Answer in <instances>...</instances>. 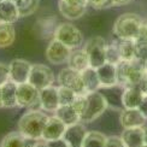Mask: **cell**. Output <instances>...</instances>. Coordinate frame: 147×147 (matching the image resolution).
Masks as SVG:
<instances>
[{"label":"cell","instance_id":"cell-1","mask_svg":"<svg viewBox=\"0 0 147 147\" xmlns=\"http://www.w3.org/2000/svg\"><path fill=\"white\" fill-rule=\"evenodd\" d=\"M146 74L144 62L139 59L133 60H121L116 65V75H117V83L121 87H131L139 86Z\"/></svg>","mask_w":147,"mask_h":147},{"label":"cell","instance_id":"cell-2","mask_svg":"<svg viewBox=\"0 0 147 147\" xmlns=\"http://www.w3.org/2000/svg\"><path fill=\"white\" fill-rule=\"evenodd\" d=\"M48 117L50 116L39 110L28 111L18 121V131H21L24 136L38 141L42 139V131Z\"/></svg>","mask_w":147,"mask_h":147},{"label":"cell","instance_id":"cell-3","mask_svg":"<svg viewBox=\"0 0 147 147\" xmlns=\"http://www.w3.org/2000/svg\"><path fill=\"white\" fill-rule=\"evenodd\" d=\"M144 18L134 12H127L117 17L113 24V34L117 40H135Z\"/></svg>","mask_w":147,"mask_h":147},{"label":"cell","instance_id":"cell-4","mask_svg":"<svg viewBox=\"0 0 147 147\" xmlns=\"http://www.w3.org/2000/svg\"><path fill=\"white\" fill-rule=\"evenodd\" d=\"M107 107L109 102L102 93H100L99 90L89 92L86 94V107L81 115V122L88 123V122L95 121L106 111Z\"/></svg>","mask_w":147,"mask_h":147},{"label":"cell","instance_id":"cell-5","mask_svg":"<svg viewBox=\"0 0 147 147\" xmlns=\"http://www.w3.org/2000/svg\"><path fill=\"white\" fill-rule=\"evenodd\" d=\"M53 38L63 42L64 45L70 47L71 50L78 48L83 42V35L76 26H74L72 23L64 22L57 26L56 30H54Z\"/></svg>","mask_w":147,"mask_h":147},{"label":"cell","instance_id":"cell-6","mask_svg":"<svg viewBox=\"0 0 147 147\" xmlns=\"http://www.w3.org/2000/svg\"><path fill=\"white\" fill-rule=\"evenodd\" d=\"M105 47H106V41L101 36H93V38H90L86 42L83 50L88 54L90 68L98 69L99 66L106 63Z\"/></svg>","mask_w":147,"mask_h":147},{"label":"cell","instance_id":"cell-7","mask_svg":"<svg viewBox=\"0 0 147 147\" xmlns=\"http://www.w3.org/2000/svg\"><path fill=\"white\" fill-rule=\"evenodd\" d=\"M58 83L59 86H64V87L72 89L76 94H80V95L87 94V90L84 88V84L81 77V72L71 69L70 66L64 68L59 71Z\"/></svg>","mask_w":147,"mask_h":147},{"label":"cell","instance_id":"cell-8","mask_svg":"<svg viewBox=\"0 0 147 147\" xmlns=\"http://www.w3.org/2000/svg\"><path fill=\"white\" fill-rule=\"evenodd\" d=\"M28 82L40 90L47 86L53 84L54 74L51 68H48L45 64H33L32 69H30Z\"/></svg>","mask_w":147,"mask_h":147},{"label":"cell","instance_id":"cell-9","mask_svg":"<svg viewBox=\"0 0 147 147\" xmlns=\"http://www.w3.org/2000/svg\"><path fill=\"white\" fill-rule=\"evenodd\" d=\"M17 105L20 107L40 106V90L29 82L17 84Z\"/></svg>","mask_w":147,"mask_h":147},{"label":"cell","instance_id":"cell-10","mask_svg":"<svg viewBox=\"0 0 147 147\" xmlns=\"http://www.w3.org/2000/svg\"><path fill=\"white\" fill-rule=\"evenodd\" d=\"M71 48L64 45L57 39H52L46 48V58L51 64L60 65L64 63H68L69 57L71 54Z\"/></svg>","mask_w":147,"mask_h":147},{"label":"cell","instance_id":"cell-11","mask_svg":"<svg viewBox=\"0 0 147 147\" xmlns=\"http://www.w3.org/2000/svg\"><path fill=\"white\" fill-rule=\"evenodd\" d=\"M32 65L33 64H30L26 59H13L9 64L10 81L15 82L16 84L28 82Z\"/></svg>","mask_w":147,"mask_h":147},{"label":"cell","instance_id":"cell-12","mask_svg":"<svg viewBox=\"0 0 147 147\" xmlns=\"http://www.w3.org/2000/svg\"><path fill=\"white\" fill-rule=\"evenodd\" d=\"M40 106L42 110L48 112H54L59 107V96L58 87L56 86H47L40 89Z\"/></svg>","mask_w":147,"mask_h":147},{"label":"cell","instance_id":"cell-13","mask_svg":"<svg viewBox=\"0 0 147 147\" xmlns=\"http://www.w3.org/2000/svg\"><path fill=\"white\" fill-rule=\"evenodd\" d=\"M66 124H64L59 118H57L56 116L53 117H48L44 131H42V139L44 141H51V140H57L63 138L64 133L66 130Z\"/></svg>","mask_w":147,"mask_h":147},{"label":"cell","instance_id":"cell-14","mask_svg":"<svg viewBox=\"0 0 147 147\" xmlns=\"http://www.w3.org/2000/svg\"><path fill=\"white\" fill-rule=\"evenodd\" d=\"M86 134H87V129H86L84 124L82 122H78L76 124L66 127L63 138L70 145V147H82Z\"/></svg>","mask_w":147,"mask_h":147},{"label":"cell","instance_id":"cell-15","mask_svg":"<svg viewBox=\"0 0 147 147\" xmlns=\"http://www.w3.org/2000/svg\"><path fill=\"white\" fill-rule=\"evenodd\" d=\"M146 121L147 119L139 111V109H124L119 115V122L124 129L144 127Z\"/></svg>","mask_w":147,"mask_h":147},{"label":"cell","instance_id":"cell-16","mask_svg":"<svg viewBox=\"0 0 147 147\" xmlns=\"http://www.w3.org/2000/svg\"><path fill=\"white\" fill-rule=\"evenodd\" d=\"M144 92L139 86L125 87L122 92V105L124 109H138L144 99Z\"/></svg>","mask_w":147,"mask_h":147},{"label":"cell","instance_id":"cell-17","mask_svg":"<svg viewBox=\"0 0 147 147\" xmlns=\"http://www.w3.org/2000/svg\"><path fill=\"white\" fill-rule=\"evenodd\" d=\"M98 77H99L100 88H112L118 86L117 75H116V65L105 63L96 69Z\"/></svg>","mask_w":147,"mask_h":147},{"label":"cell","instance_id":"cell-18","mask_svg":"<svg viewBox=\"0 0 147 147\" xmlns=\"http://www.w3.org/2000/svg\"><path fill=\"white\" fill-rule=\"evenodd\" d=\"M121 139L125 147H141L145 145L144 127L127 128L121 134Z\"/></svg>","mask_w":147,"mask_h":147},{"label":"cell","instance_id":"cell-19","mask_svg":"<svg viewBox=\"0 0 147 147\" xmlns=\"http://www.w3.org/2000/svg\"><path fill=\"white\" fill-rule=\"evenodd\" d=\"M35 141L24 136L21 131H11L1 140V147H33Z\"/></svg>","mask_w":147,"mask_h":147},{"label":"cell","instance_id":"cell-20","mask_svg":"<svg viewBox=\"0 0 147 147\" xmlns=\"http://www.w3.org/2000/svg\"><path fill=\"white\" fill-rule=\"evenodd\" d=\"M21 18L20 11L15 1L11 0H3L0 3V22L12 23L17 22Z\"/></svg>","mask_w":147,"mask_h":147},{"label":"cell","instance_id":"cell-21","mask_svg":"<svg viewBox=\"0 0 147 147\" xmlns=\"http://www.w3.org/2000/svg\"><path fill=\"white\" fill-rule=\"evenodd\" d=\"M68 64L71 69L82 72L87 68H89V59H88V54L83 48H75L71 51V54L69 57Z\"/></svg>","mask_w":147,"mask_h":147},{"label":"cell","instance_id":"cell-22","mask_svg":"<svg viewBox=\"0 0 147 147\" xmlns=\"http://www.w3.org/2000/svg\"><path fill=\"white\" fill-rule=\"evenodd\" d=\"M54 116L66 125L76 124L81 122V116L76 112L72 105H59V107L54 111Z\"/></svg>","mask_w":147,"mask_h":147},{"label":"cell","instance_id":"cell-23","mask_svg":"<svg viewBox=\"0 0 147 147\" xmlns=\"http://www.w3.org/2000/svg\"><path fill=\"white\" fill-rule=\"evenodd\" d=\"M58 9H59L60 15L69 21H75V20L81 18L86 13V10H87L86 6L71 5V4L63 1V0H58Z\"/></svg>","mask_w":147,"mask_h":147},{"label":"cell","instance_id":"cell-24","mask_svg":"<svg viewBox=\"0 0 147 147\" xmlns=\"http://www.w3.org/2000/svg\"><path fill=\"white\" fill-rule=\"evenodd\" d=\"M1 93V100L4 107H16L17 105V84L12 81L6 82L4 86L0 87Z\"/></svg>","mask_w":147,"mask_h":147},{"label":"cell","instance_id":"cell-25","mask_svg":"<svg viewBox=\"0 0 147 147\" xmlns=\"http://www.w3.org/2000/svg\"><path fill=\"white\" fill-rule=\"evenodd\" d=\"M81 77H82V81H83L87 93L100 89V82H99V77H98L96 69L89 66V68H87L81 72Z\"/></svg>","mask_w":147,"mask_h":147},{"label":"cell","instance_id":"cell-26","mask_svg":"<svg viewBox=\"0 0 147 147\" xmlns=\"http://www.w3.org/2000/svg\"><path fill=\"white\" fill-rule=\"evenodd\" d=\"M16 32L12 23L0 22V48H7L15 42Z\"/></svg>","mask_w":147,"mask_h":147},{"label":"cell","instance_id":"cell-27","mask_svg":"<svg viewBox=\"0 0 147 147\" xmlns=\"http://www.w3.org/2000/svg\"><path fill=\"white\" fill-rule=\"evenodd\" d=\"M118 50L121 60H133L136 56V44L134 40H118Z\"/></svg>","mask_w":147,"mask_h":147},{"label":"cell","instance_id":"cell-28","mask_svg":"<svg viewBox=\"0 0 147 147\" xmlns=\"http://www.w3.org/2000/svg\"><path fill=\"white\" fill-rule=\"evenodd\" d=\"M107 138L99 131H87L82 147H105Z\"/></svg>","mask_w":147,"mask_h":147},{"label":"cell","instance_id":"cell-29","mask_svg":"<svg viewBox=\"0 0 147 147\" xmlns=\"http://www.w3.org/2000/svg\"><path fill=\"white\" fill-rule=\"evenodd\" d=\"M16 5L21 17H28L35 13L40 6V0H17Z\"/></svg>","mask_w":147,"mask_h":147},{"label":"cell","instance_id":"cell-30","mask_svg":"<svg viewBox=\"0 0 147 147\" xmlns=\"http://www.w3.org/2000/svg\"><path fill=\"white\" fill-rule=\"evenodd\" d=\"M105 58H106V63L113 64V65H117L121 62V54H119L117 41L112 42V44H106Z\"/></svg>","mask_w":147,"mask_h":147},{"label":"cell","instance_id":"cell-31","mask_svg":"<svg viewBox=\"0 0 147 147\" xmlns=\"http://www.w3.org/2000/svg\"><path fill=\"white\" fill-rule=\"evenodd\" d=\"M76 93L72 89L59 86L58 87V96H59V105H71L76 98Z\"/></svg>","mask_w":147,"mask_h":147},{"label":"cell","instance_id":"cell-32","mask_svg":"<svg viewBox=\"0 0 147 147\" xmlns=\"http://www.w3.org/2000/svg\"><path fill=\"white\" fill-rule=\"evenodd\" d=\"M40 24V32L42 36H47L48 34H54L57 26H53V23L51 22V17L48 18H42L39 21Z\"/></svg>","mask_w":147,"mask_h":147},{"label":"cell","instance_id":"cell-33","mask_svg":"<svg viewBox=\"0 0 147 147\" xmlns=\"http://www.w3.org/2000/svg\"><path fill=\"white\" fill-rule=\"evenodd\" d=\"M134 41H135L136 45H147V20L142 21L139 29V33Z\"/></svg>","mask_w":147,"mask_h":147},{"label":"cell","instance_id":"cell-34","mask_svg":"<svg viewBox=\"0 0 147 147\" xmlns=\"http://www.w3.org/2000/svg\"><path fill=\"white\" fill-rule=\"evenodd\" d=\"M72 107L76 110V112L81 116L84 111V107H86V94L83 95H80L77 94L76 98H75V100H74V102L71 104Z\"/></svg>","mask_w":147,"mask_h":147},{"label":"cell","instance_id":"cell-35","mask_svg":"<svg viewBox=\"0 0 147 147\" xmlns=\"http://www.w3.org/2000/svg\"><path fill=\"white\" fill-rule=\"evenodd\" d=\"M88 6H92L96 10H104L111 7V0H88Z\"/></svg>","mask_w":147,"mask_h":147},{"label":"cell","instance_id":"cell-36","mask_svg":"<svg viewBox=\"0 0 147 147\" xmlns=\"http://www.w3.org/2000/svg\"><path fill=\"white\" fill-rule=\"evenodd\" d=\"M10 81V70L9 65L0 63V87L4 86L6 82Z\"/></svg>","mask_w":147,"mask_h":147},{"label":"cell","instance_id":"cell-37","mask_svg":"<svg viewBox=\"0 0 147 147\" xmlns=\"http://www.w3.org/2000/svg\"><path fill=\"white\" fill-rule=\"evenodd\" d=\"M105 147H125L122 139L118 136H110L106 140V144Z\"/></svg>","mask_w":147,"mask_h":147},{"label":"cell","instance_id":"cell-38","mask_svg":"<svg viewBox=\"0 0 147 147\" xmlns=\"http://www.w3.org/2000/svg\"><path fill=\"white\" fill-rule=\"evenodd\" d=\"M136 59L145 62L147 59V45H136Z\"/></svg>","mask_w":147,"mask_h":147},{"label":"cell","instance_id":"cell-39","mask_svg":"<svg viewBox=\"0 0 147 147\" xmlns=\"http://www.w3.org/2000/svg\"><path fill=\"white\" fill-rule=\"evenodd\" d=\"M48 147H70V145L66 142L64 138H60L57 140H51V141H46Z\"/></svg>","mask_w":147,"mask_h":147},{"label":"cell","instance_id":"cell-40","mask_svg":"<svg viewBox=\"0 0 147 147\" xmlns=\"http://www.w3.org/2000/svg\"><path fill=\"white\" fill-rule=\"evenodd\" d=\"M139 111L142 113V116L147 119V94H145L144 95V99H142V101H141V104L139 105Z\"/></svg>","mask_w":147,"mask_h":147},{"label":"cell","instance_id":"cell-41","mask_svg":"<svg viewBox=\"0 0 147 147\" xmlns=\"http://www.w3.org/2000/svg\"><path fill=\"white\" fill-rule=\"evenodd\" d=\"M63 1L71 4V5H76V6H86L88 7V0H63Z\"/></svg>","mask_w":147,"mask_h":147},{"label":"cell","instance_id":"cell-42","mask_svg":"<svg viewBox=\"0 0 147 147\" xmlns=\"http://www.w3.org/2000/svg\"><path fill=\"white\" fill-rule=\"evenodd\" d=\"M139 87L141 88V90L144 92V94H147V71H146V74H145V76H144V78H142V81L140 82Z\"/></svg>","mask_w":147,"mask_h":147},{"label":"cell","instance_id":"cell-43","mask_svg":"<svg viewBox=\"0 0 147 147\" xmlns=\"http://www.w3.org/2000/svg\"><path fill=\"white\" fill-rule=\"evenodd\" d=\"M131 3V0H111L112 6H124Z\"/></svg>","mask_w":147,"mask_h":147},{"label":"cell","instance_id":"cell-44","mask_svg":"<svg viewBox=\"0 0 147 147\" xmlns=\"http://www.w3.org/2000/svg\"><path fill=\"white\" fill-rule=\"evenodd\" d=\"M33 147H48V145L46 141H39V142H35Z\"/></svg>","mask_w":147,"mask_h":147},{"label":"cell","instance_id":"cell-45","mask_svg":"<svg viewBox=\"0 0 147 147\" xmlns=\"http://www.w3.org/2000/svg\"><path fill=\"white\" fill-rule=\"evenodd\" d=\"M145 145H147V128L145 129Z\"/></svg>","mask_w":147,"mask_h":147},{"label":"cell","instance_id":"cell-46","mask_svg":"<svg viewBox=\"0 0 147 147\" xmlns=\"http://www.w3.org/2000/svg\"><path fill=\"white\" fill-rule=\"evenodd\" d=\"M1 107H4V105H3V100H1V93H0V109Z\"/></svg>","mask_w":147,"mask_h":147},{"label":"cell","instance_id":"cell-47","mask_svg":"<svg viewBox=\"0 0 147 147\" xmlns=\"http://www.w3.org/2000/svg\"><path fill=\"white\" fill-rule=\"evenodd\" d=\"M144 65H145V70L147 71V59H146L145 62H144Z\"/></svg>","mask_w":147,"mask_h":147},{"label":"cell","instance_id":"cell-48","mask_svg":"<svg viewBox=\"0 0 147 147\" xmlns=\"http://www.w3.org/2000/svg\"><path fill=\"white\" fill-rule=\"evenodd\" d=\"M141 147H147V145H144V146H141Z\"/></svg>","mask_w":147,"mask_h":147},{"label":"cell","instance_id":"cell-49","mask_svg":"<svg viewBox=\"0 0 147 147\" xmlns=\"http://www.w3.org/2000/svg\"><path fill=\"white\" fill-rule=\"evenodd\" d=\"M11 1H15V3H16V1H17V0H11Z\"/></svg>","mask_w":147,"mask_h":147},{"label":"cell","instance_id":"cell-50","mask_svg":"<svg viewBox=\"0 0 147 147\" xmlns=\"http://www.w3.org/2000/svg\"><path fill=\"white\" fill-rule=\"evenodd\" d=\"M1 1H3V0H0V3H1Z\"/></svg>","mask_w":147,"mask_h":147}]
</instances>
